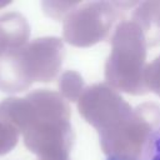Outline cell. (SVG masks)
Returning a JSON list of instances; mask_svg holds the SVG:
<instances>
[{"instance_id": "6da1fadb", "label": "cell", "mask_w": 160, "mask_h": 160, "mask_svg": "<svg viewBox=\"0 0 160 160\" xmlns=\"http://www.w3.org/2000/svg\"><path fill=\"white\" fill-rule=\"evenodd\" d=\"M139 160H160V125L145 138Z\"/></svg>"}, {"instance_id": "7a4b0ae2", "label": "cell", "mask_w": 160, "mask_h": 160, "mask_svg": "<svg viewBox=\"0 0 160 160\" xmlns=\"http://www.w3.org/2000/svg\"><path fill=\"white\" fill-rule=\"evenodd\" d=\"M106 160H129V159H126V158H124V156H120V155H111V156H109Z\"/></svg>"}]
</instances>
